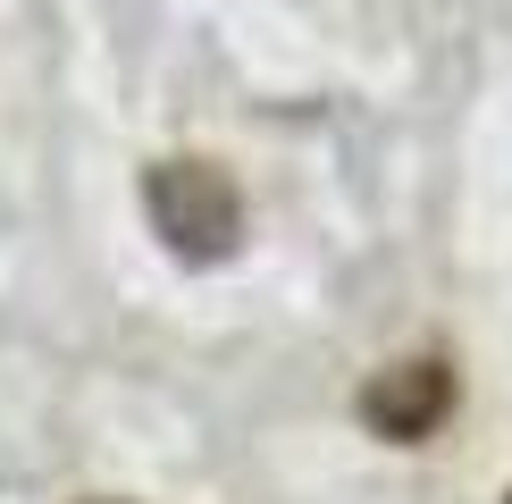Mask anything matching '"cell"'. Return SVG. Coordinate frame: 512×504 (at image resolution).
I'll list each match as a JSON object with an SVG mask.
<instances>
[{"mask_svg": "<svg viewBox=\"0 0 512 504\" xmlns=\"http://www.w3.org/2000/svg\"><path fill=\"white\" fill-rule=\"evenodd\" d=\"M445 404H454L445 362H403V370H387V378H370V387H361V420H370V429H387L395 446H420V437L445 420Z\"/></svg>", "mask_w": 512, "mask_h": 504, "instance_id": "obj_2", "label": "cell"}, {"mask_svg": "<svg viewBox=\"0 0 512 504\" xmlns=\"http://www.w3.org/2000/svg\"><path fill=\"white\" fill-rule=\"evenodd\" d=\"M143 210L168 236L177 261H227L244 236V202L210 160H152L143 168Z\"/></svg>", "mask_w": 512, "mask_h": 504, "instance_id": "obj_1", "label": "cell"}]
</instances>
